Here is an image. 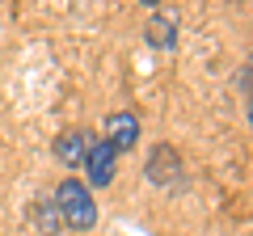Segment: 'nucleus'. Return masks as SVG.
<instances>
[{"instance_id": "nucleus-1", "label": "nucleus", "mask_w": 253, "mask_h": 236, "mask_svg": "<svg viewBox=\"0 0 253 236\" xmlns=\"http://www.w3.org/2000/svg\"><path fill=\"white\" fill-rule=\"evenodd\" d=\"M55 211H59L63 228H76V232H84V228L97 224L93 194H89V186L76 182V177H63V182L55 186Z\"/></svg>"}, {"instance_id": "nucleus-2", "label": "nucleus", "mask_w": 253, "mask_h": 236, "mask_svg": "<svg viewBox=\"0 0 253 236\" xmlns=\"http://www.w3.org/2000/svg\"><path fill=\"white\" fill-rule=\"evenodd\" d=\"M84 173H89V186H101L106 190L118 173V152L106 144V139H89V152H84Z\"/></svg>"}, {"instance_id": "nucleus-3", "label": "nucleus", "mask_w": 253, "mask_h": 236, "mask_svg": "<svg viewBox=\"0 0 253 236\" xmlns=\"http://www.w3.org/2000/svg\"><path fill=\"white\" fill-rule=\"evenodd\" d=\"M139 139V122L135 114H126V110H114V114L106 118V144L114 148V152H131Z\"/></svg>"}, {"instance_id": "nucleus-4", "label": "nucleus", "mask_w": 253, "mask_h": 236, "mask_svg": "<svg viewBox=\"0 0 253 236\" xmlns=\"http://www.w3.org/2000/svg\"><path fill=\"white\" fill-rule=\"evenodd\" d=\"M148 177H152L156 186H169V182H177V177H181V156L173 152L169 144L152 148V156H148Z\"/></svg>"}, {"instance_id": "nucleus-5", "label": "nucleus", "mask_w": 253, "mask_h": 236, "mask_svg": "<svg viewBox=\"0 0 253 236\" xmlns=\"http://www.w3.org/2000/svg\"><path fill=\"white\" fill-rule=\"evenodd\" d=\"M89 131H63L59 139H55V156H59L68 169H81L84 164V152H89Z\"/></svg>"}, {"instance_id": "nucleus-6", "label": "nucleus", "mask_w": 253, "mask_h": 236, "mask_svg": "<svg viewBox=\"0 0 253 236\" xmlns=\"http://www.w3.org/2000/svg\"><path fill=\"white\" fill-rule=\"evenodd\" d=\"M144 34H148V42L161 46V51L173 46V42H177V21H173V13H152V21H148Z\"/></svg>"}, {"instance_id": "nucleus-7", "label": "nucleus", "mask_w": 253, "mask_h": 236, "mask_svg": "<svg viewBox=\"0 0 253 236\" xmlns=\"http://www.w3.org/2000/svg\"><path fill=\"white\" fill-rule=\"evenodd\" d=\"M34 219H38V228H42L46 236H55V232L63 228L59 211H55V198H38V202H34Z\"/></svg>"}, {"instance_id": "nucleus-8", "label": "nucleus", "mask_w": 253, "mask_h": 236, "mask_svg": "<svg viewBox=\"0 0 253 236\" xmlns=\"http://www.w3.org/2000/svg\"><path fill=\"white\" fill-rule=\"evenodd\" d=\"M139 4H152V9H156V4H161V0H139Z\"/></svg>"}, {"instance_id": "nucleus-9", "label": "nucleus", "mask_w": 253, "mask_h": 236, "mask_svg": "<svg viewBox=\"0 0 253 236\" xmlns=\"http://www.w3.org/2000/svg\"><path fill=\"white\" fill-rule=\"evenodd\" d=\"M249 122H253V106H249Z\"/></svg>"}]
</instances>
